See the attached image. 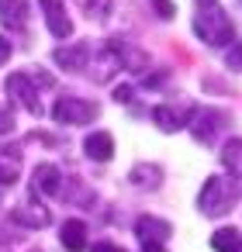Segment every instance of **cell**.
Segmentation results:
<instances>
[{
	"label": "cell",
	"mask_w": 242,
	"mask_h": 252,
	"mask_svg": "<svg viewBox=\"0 0 242 252\" xmlns=\"http://www.w3.org/2000/svg\"><path fill=\"white\" fill-rule=\"evenodd\" d=\"M239 200V183L232 176H207L204 190H201V211L207 218H221L235 207Z\"/></svg>",
	"instance_id": "6da1fadb"
},
{
	"label": "cell",
	"mask_w": 242,
	"mask_h": 252,
	"mask_svg": "<svg viewBox=\"0 0 242 252\" xmlns=\"http://www.w3.org/2000/svg\"><path fill=\"white\" fill-rule=\"evenodd\" d=\"M194 32H197V38L207 42V45H225V42H232V18H228L218 4H207V7H201L197 18H194Z\"/></svg>",
	"instance_id": "7a4b0ae2"
},
{
	"label": "cell",
	"mask_w": 242,
	"mask_h": 252,
	"mask_svg": "<svg viewBox=\"0 0 242 252\" xmlns=\"http://www.w3.org/2000/svg\"><path fill=\"white\" fill-rule=\"evenodd\" d=\"M52 114H56V121H63V125H87V121L97 118V104L80 100V97H59L56 107H52Z\"/></svg>",
	"instance_id": "3957f363"
},
{
	"label": "cell",
	"mask_w": 242,
	"mask_h": 252,
	"mask_svg": "<svg viewBox=\"0 0 242 252\" xmlns=\"http://www.w3.org/2000/svg\"><path fill=\"white\" fill-rule=\"evenodd\" d=\"M7 94L28 111V114H42V100H38V90H35V80L28 73H14L7 80Z\"/></svg>",
	"instance_id": "277c9868"
},
{
	"label": "cell",
	"mask_w": 242,
	"mask_h": 252,
	"mask_svg": "<svg viewBox=\"0 0 242 252\" xmlns=\"http://www.w3.org/2000/svg\"><path fill=\"white\" fill-rule=\"evenodd\" d=\"M135 235L142 238V249L145 252H166V238H170V224L163 218H138L135 224Z\"/></svg>",
	"instance_id": "5b68a950"
},
{
	"label": "cell",
	"mask_w": 242,
	"mask_h": 252,
	"mask_svg": "<svg viewBox=\"0 0 242 252\" xmlns=\"http://www.w3.org/2000/svg\"><path fill=\"white\" fill-rule=\"evenodd\" d=\"M38 4H42V11H45L49 32H52L56 38H69V35H73V21H69L66 7H63V0H38Z\"/></svg>",
	"instance_id": "8992f818"
},
{
	"label": "cell",
	"mask_w": 242,
	"mask_h": 252,
	"mask_svg": "<svg viewBox=\"0 0 242 252\" xmlns=\"http://www.w3.org/2000/svg\"><path fill=\"white\" fill-rule=\"evenodd\" d=\"M225 125V114L221 111H204V114H197V125H194V138L197 142H211L214 138V131Z\"/></svg>",
	"instance_id": "52a82bcc"
},
{
	"label": "cell",
	"mask_w": 242,
	"mask_h": 252,
	"mask_svg": "<svg viewBox=\"0 0 242 252\" xmlns=\"http://www.w3.org/2000/svg\"><path fill=\"white\" fill-rule=\"evenodd\" d=\"M0 21L7 28L21 32L25 21H28V11H25V0H0Z\"/></svg>",
	"instance_id": "ba28073f"
},
{
	"label": "cell",
	"mask_w": 242,
	"mask_h": 252,
	"mask_svg": "<svg viewBox=\"0 0 242 252\" xmlns=\"http://www.w3.org/2000/svg\"><path fill=\"white\" fill-rule=\"evenodd\" d=\"M87 156L97 159V162H107V159L114 156V138H111L107 131H94V135L87 138Z\"/></svg>",
	"instance_id": "9c48e42d"
},
{
	"label": "cell",
	"mask_w": 242,
	"mask_h": 252,
	"mask_svg": "<svg viewBox=\"0 0 242 252\" xmlns=\"http://www.w3.org/2000/svg\"><path fill=\"white\" fill-rule=\"evenodd\" d=\"M63 245L69 252H83L87 249V224L83 221H66L63 224Z\"/></svg>",
	"instance_id": "30bf717a"
},
{
	"label": "cell",
	"mask_w": 242,
	"mask_h": 252,
	"mask_svg": "<svg viewBox=\"0 0 242 252\" xmlns=\"http://www.w3.org/2000/svg\"><path fill=\"white\" fill-rule=\"evenodd\" d=\"M87 56H90V49H87V45L56 49V63H59V66H69V69H80V66H87Z\"/></svg>",
	"instance_id": "8fae6325"
},
{
	"label": "cell",
	"mask_w": 242,
	"mask_h": 252,
	"mask_svg": "<svg viewBox=\"0 0 242 252\" xmlns=\"http://www.w3.org/2000/svg\"><path fill=\"white\" fill-rule=\"evenodd\" d=\"M211 249L214 252H239L242 249V235L235 228H221V231L211 235Z\"/></svg>",
	"instance_id": "7c38bea8"
},
{
	"label": "cell",
	"mask_w": 242,
	"mask_h": 252,
	"mask_svg": "<svg viewBox=\"0 0 242 252\" xmlns=\"http://www.w3.org/2000/svg\"><path fill=\"white\" fill-rule=\"evenodd\" d=\"M35 190H45V193H59V169L52 162L38 166L35 169Z\"/></svg>",
	"instance_id": "4fadbf2b"
},
{
	"label": "cell",
	"mask_w": 242,
	"mask_h": 252,
	"mask_svg": "<svg viewBox=\"0 0 242 252\" xmlns=\"http://www.w3.org/2000/svg\"><path fill=\"white\" fill-rule=\"evenodd\" d=\"M152 118H156V125H159L163 131H176V128H183V121H180V114H176L173 107H156Z\"/></svg>",
	"instance_id": "5bb4252c"
},
{
	"label": "cell",
	"mask_w": 242,
	"mask_h": 252,
	"mask_svg": "<svg viewBox=\"0 0 242 252\" xmlns=\"http://www.w3.org/2000/svg\"><path fill=\"white\" fill-rule=\"evenodd\" d=\"M221 159H225V166H228V169H232L235 176H242V142H239V138L225 145V152H221Z\"/></svg>",
	"instance_id": "9a60e30c"
},
{
	"label": "cell",
	"mask_w": 242,
	"mask_h": 252,
	"mask_svg": "<svg viewBox=\"0 0 242 252\" xmlns=\"http://www.w3.org/2000/svg\"><path fill=\"white\" fill-rule=\"evenodd\" d=\"M132 183L135 187H159V169L156 166H135L132 169Z\"/></svg>",
	"instance_id": "2e32d148"
},
{
	"label": "cell",
	"mask_w": 242,
	"mask_h": 252,
	"mask_svg": "<svg viewBox=\"0 0 242 252\" xmlns=\"http://www.w3.org/2000/svg\"><path fill=\"white\" fill-rule=\"evenodd\" d=\"M18 180V152H0V183H14Z\"/></svg>",
	"instance_id": "e0dca14e"
},
{
	"label": "cell",
	"mask_w": 242,
	"mask_h": 252,
	"mask_svg": "<svg viewBox=\"0 0 242 252\" xmlns=\"http://www.w3.org/2000/svg\"><path fill=\"white\" fill-rule=\"evenodd\" d=\"M14 218H18V221H25V224H32V228H38V224H45V221H49V211H45V207H32V211H25V207H21V211H14Z\"/></svg>",
	"instance_id": "ac0fdd59"
},
{
	"label": "cell",
	"mask_w": 242,
	"mask_h": 252,
	"mask_svg": "<svg viewBox=\"0 0 242 252\" xmlns=\"http://www.w3.org/2000/svg\"><path fill=\"white\" fill-rule=\"evenodd\" d=\"M107 4H111V0H87V14L90 18H104L107 14Z\"/></svg>",
	"instance_id": "d6986e66"
},
{
	"label": "cell",
	"mask_w": 242,
	"mask_h": 252,
	"mask_svg": "<svg viewBox=\"0 0 242 252\" xmlns=\"http://www.w3.org/2000/svg\"><path fill=\"white\" fill-rule=\"evenodd\" d=\"M232 69H242V42H232V49H228V59H225Z\"/></svg>",
	"instance_id": "ffe728a7"
},
{
	"label": "cell",
	"mask_w": 242,
	"mask_h": 252,
	"mask_svg": "<svg viewBox=\"0 0 242 252\" xmlns=\"http://www.w3.org/2000/svg\"><path fill=\"white\" fill-rule=\"evenodd\" d=\"M156 14L159 18H173V4L170 0H156Z\"/></svg>",
	"instance_id": "44dd1931"
},
{
	"label": "cell",
	"mask_w": 242,
	"mask_h": 252,
	"mask_svg": "<svg viewBox=\"0 0 242 252\" xmlns=\"http://www.w3.org/2000/svg\"><path fill=\"white\" fill-rule=\"evenodd\" d=\"M7 59H11V42H7V38H0V66H4Z\"/></svg>",
	"instance_id": "7402d4cb"
},
{
	"label": "cell",
	"mask_w": 242,
	"mask_h": 252,
	"mask_svg": "<svg viewBox=\"0 0 242 252\" xmlns=\"http://www.w3.org/2000/svg\"><path fill=\"white\" fill-rule=\"evenodd\" d=\"M114 100H118V104H121V100L128 104V100H132V90H128V87H118V90H114Z\"/></svg>",
	"instance_id": "603a6c76"
},
{
	"label": "cell",
	"mask_w": 242,
	"mask_h": 252,
	"mask_svg": "<svg viewBox=\"0 0 242 252\" xmlns=\"http://www.w3.org/2000/svg\"><path fill=\"white\" fill-rule=\"evenodd\" d=\"M11 128H14L11 114H4V111H0V135H4V131H11Z\"/></svg>",
	"instance_id": "cb8c5ba5"
},
{
	"label": "cell",
	"mask_w": 242,
	"mask_h": 252,
	"mask_svg": "<svg viewBox=\"0 0 242 252\" xmlns=\"http://www.w3.org/2000/svg\"><path fill=\"white\" fill-rule=\"evenodd\" d=\"M94 252H125V249H118V245H111V242H101V245H94Z\"/></svg>",
	"instance_id": "d4e9b609"
}]
</instances>
